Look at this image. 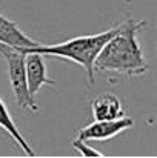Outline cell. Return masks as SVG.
Instances as JSON below:
<instances>
[{"label": "cell", "instance_id": "cell-2", "mask_svg": "<svg viewBox=\"0 0 157 158\" xmlns=\"http://www.w3.org/2000/svg\"><path fill=\"white\" fill-rule=\"evenodd\" d=\"M119 31V25L106 29L99 34L91 35H77L66 42L55 43V45H42L39 43L34 48L23 49L25 52H37L40 55H51V57H60L65 60H71L77 64H80L85 69V74L93 85L96 80V71H94V61L97 54L103 48V45Z\"/></svg>", "mask_w": 157, "mask_h": 158}, {"label": "cell", "instance_id": "cell-9", "mask_svg": "<svg viewBox=\"0 0 157 158\" xmlns=\"http://www.w3.org/2000/svg\"><path fill=\"white\" fill-rule=\"evenodd\" d=\"M72 144H74V148H76L77 151H80V152H82L83 155H86V157H102V155H100V152H97L96 149H93V148L86 146V141L74 140V141H72Z\"/></svg>", "mask_w": 157, "mask_h": 158}, {"label": "cell", "instance_id": "cell-3", "mask_svg": "<svg viewBox=\"0 0 157 158\" xmlns=\"http://www.w3.org/2000/svg\"><path fill=\"white\" fill-rule=\"evenodd\" d=\"M0 55L6 61L9 83H11L17 106H20L22 109H28L31 112H37V105L34 103V98L29 95L28 86H26L25 51L20 48H14V46L0 43Z\"/></svg>", "mask_w": 157, "mask_h": 158}, {"label": "cell", "instance_id": "cell-1", "mask_svg": "<svg viewBox=\"0 0 157 158\" xmlns=\"http://www.w3.org/2000/svg\"><path fill=\"white\" fill-rule=\"evenodd\" d=\"M145 22L126 20L119 23V31L103 45L94 61V71L116 72L129 77L143 75L148 63L137 40V32L145 28Z\"/></svg>", "mask_w": 157, "mask_h": 158}, {"label": "cell", "instance_id": "cell-7", "mask_svg": "<svg viewBox=\"0 0 157 158\" xmlns=\"http://www.w3.org/2000/svg\"><path fill=\"white\" fill-rule=\"evenodd\" d=\"M94 120H114L125 115L123 106L114 94H100L91 102Z\"/></svg>", "mask_w": 157, "mask_h": 158}, {"label": "cell", "instance_id": "cell-4", "mask_svg": "<svg viewBox=\"0 0 157 158\" xmlns=\"http://www.w3.org/2000/svg\"><path fill=\"white\" fill-rule=\"evenodd\" d=\"M133 118L129 117H120L114 120H94L88 126L82 127L74 140L79 141H105L109 140L123 131L129 129L133 126Z\"/></svg>", "mask_w": 157, "mask_h": 158}, {"label": "cell", "instance_id": "cell-8", "mask_svg": "<svg viewBox=\"0 0 157 158\" xmlns=\"http://www.w3.org/2000/svg\"><path fill=\"white\" fill-rule=\"evenodd\" d=\"M0 129H3V131L17 143V146L22 149V152H25L28 157H34L33 148H31L29 143L25 140V137L22 135V132L19 131V127L15 126V123H14V120H12V117H11L8 107L3 103L2 98H0Z\"/></svg>", "mask_w": 157, "mask_h": 158}, {"label": "cell", "instance_id": "cell-5", "mask_svg": "<svg viewBox=\"0 0 157 158\" xmlns=\"http://www.w3.org/2000/svg\"><path fill=\"white\" fill-rule=\"evenodd\" d=\"M25 74H26L28 92L33 98L42 88L54 86V81L48 77L43 55H40V54L25 52Z\"/></svg>", "mask_w": 157, "mask_h": 158}, {"label": "cell", "instance_id": "cell-6", "mask_svg": "<svg viewBox=\"0 0 157 158\" xmlns=\"http://www.w3.org/2000/svg\"><path fill=\"white\" fill-rule=\"evenodd\" d=\"M0 43L20 49H29L39 45V42L26 35L15 22L9 20L2 12H0Z\"/></svg>", "mask_w": 157, "mask_h": 158}]
</instances>
